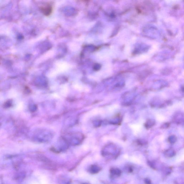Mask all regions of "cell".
Here are the masks:
<instances>
[{"label": "cell", "mask_w": 184, "mask_h": 184, "mask_svg": "<svg viewBox=\"0 0 184 184\" xmlns=\"http://www.w3.org/2000/svg\"><path fill=\"white\" fill-rule=\"evenodd\" d=\"M88 184V183H84V184Z\"/></svg>", "instance_id": "obj_2"}, {"label": "cell", "mask_w": 184, "mask_h": 184, "mask_svg": "<svg viewBox=\"0 0 184 184\" xmlns=\"http://www.w3.org/2000/svg\"><path fill=\"white\" fill-rule=\"evenodd\" d=\"M100 168L96 165H92L91 166L89 169V171L90 173L93 174L97 173L100 171Z\"/></svg>", "instance_id": "obj_1"}]
</instances>
